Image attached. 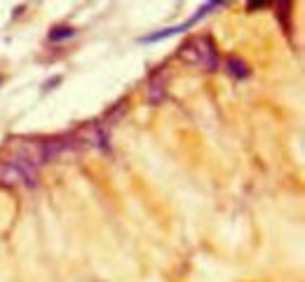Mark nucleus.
Wrapping results in <instances>:
<instances>
[{"mask_svg":"<svg viewBox=\"0 0 305 282\" xmlns=\"http://www.w3.org/2000/svg\"><path fill=\"white\" fill-rule=\"evenodd\" d=\"M179 54L186 59L188 64L204 68V71H216L218 68V50L209 36H199V38H190V40L179 50Z\"/></svg>","mask_w":305,"mask_h":282,"instance_id":"obj_1","label":"nucleus"},{"mask_svg":"<svg viewBox=\"0 0 305 282\" xmlns=\"http://www.w3.org/2000/svg\"><path fill=\"white\" fill-rule=\"evenodd\" d=\"M0 181L2 184H10V186H33L36 184V167L28 165L26 160H21L19 155H14L12 160L0 162Z\"/></svg>","mask_w":305,"mask_h":282,"instance_id":"obj_2","label":"nucleus"},{"mask_svg":"<svg viewBox=\"0 0 305 282\" xmlns=\"http://www.w3.org/2000/svg\"><path fill=\"white\" fill-rule=\"evenodd\" d=\"M216 7V2H209V5H202L197 12L193 14L188 21H183V24H176V26L172 28H164V31H158V33H153V36H148V38H144L146 42H155V40H162V38H169V36H174V33H183V31H188V28L193 26V24H197L199 19L204 17V14L209 12V10H214Z\"/></svg>","mask_w":305,"mask_h":282,"instance_id":"obj_3","label":"nucleus"},{"mask_svg":"<svg viewBox=\"0 0 305 282\" xmlns=\"http://www.w3.org/2000/svg\"><path fill=\"white\" fill-rule=\"evenodd\" d=\"M226 71L233 75V78H239V80H244V78H249V73H251V68L249 64L242 59V56H228L226 61Z\"/></svg>","mask_w":305,"mask_h":282,"instance_id":"obj_4","label":"nucleus"},{"mask_svg":"<svg viewBox=\"0 0 305 282\" xmlns=\"http://www.w3.org/2000/svg\"><path fill=\"white\" fill-rule=\"evenodd\" d=\"M75 36V28L71 26H54L50 31V40L52 42H61V40H68V38H73Z\"/></svg>","mask_w":305,"mask_h":282,"instance_id":"obj_5","label":"nucleus"}]
</instances>
